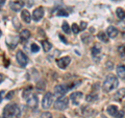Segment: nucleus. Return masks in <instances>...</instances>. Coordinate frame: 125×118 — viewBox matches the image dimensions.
Returning a JSON list of instances; mask_svg holds the SVG:
<instances>
[{
    "label": "nucleus",
    "mask_w": 125,
    "mask_h": 118,
    "mask_svg": "<svg viewBox=\"0 0 125 118\" xmlns=\"http://www.w3.org/2000/svg\"><path fill=\"white\" fill-rule=\"evenodd\" d=\"M70 89V87L66 85H57L55 88H54V95L56 97H62L65 96V94L68 92V90Z\"/></svg>",
    "instance_id": "nucleus-5"
},
{
    "label": "nucleus",
    "mask_w": 125,
    "mask_h": 118,
    "mask_svg": "<svg viewBox=\"0 0 125 118\" xmlns=\"http://www.w3.org/2000/svg\"><path fill=\"white\" fill-rule=\"evenodd\" d=\"M1 35H2V33H1V30H0V37H1Z\"/></svg>",
    "instance_id": "nucleus-38"
},
{
    "label": "nucleus",
    "mask_w": 125,
    "mask_h": 118,
    "mask_svg": "<svg viewBox=\"0 0 125 118\" xmlns=\"http://www.w3.org/2000/svg\"><path fill=\"white\" fill-rule=\"evenodd\" d=\"M97 38H98L100 41L104 42V43H107V42H108V39H109V38L107 37L106 33H103V31H100V33L97 35Z\"/></svg>",
    "instance_id": "nucleus-21"
},
{
    "label": "nucleus",
    "mask_w": 125,
    "mask_h": 118,
    "mask_svg": "<svg viewBox=\"0 0 125 118\" xmlns=\"http://www.w3.org/2000/svg\"><path fill=\"white\" fill-rule=\"evenodd\" d=\"M117 74L121 78H125V66L124 65H119L117 66Z\"/></svg>",
    "instance_id": "nucleus-17"
},
{
    "label": "nucleus",
    "mask_w": 125,
    "mask_h": 118,
    "mask_svg": "<svg viewBox=\"0 0 125 118\" xmlns=\"http://www.w3.org/2000/svg\"><path fill=\"white\" fill-rule=\"evenodd\" d=\"M16 59H17V62L19 63V65L21 67H25L27 64H28V58H27L26 54L23 51H18L17 54H16Z\"/></svg>",
    "instance_id": "nucleus-6"
},
{
    "label": "nucleus",
    "mask_w": 125,
    "mask_h": 118,
    "mask_svg": "<svg viewBox=\"0 0 125 118\" xmlns=\"http://www.w3.org/2000/svg\"><path fill=\"white\" fill-rule=\"evenodd\" d=\"M29 38H30V31H29V30L24 29V30L21 31V34H20V39H21L22 41H27Z\"/></svg>",
    "instance_id": "nucleus-19"
},
{
    "label": "nucleus",
    "mask_w": 125,
    "mask_h": 118,
    "mask_svg": "<svg viewBox=\"0 0 125 118\" xmlns=\"http://www.w3.org/2000/svg\"><path fill=\"white\" fill-rule=\"evenodd\" d=\"M30 49H31V51L32 52H39V50H40V47H39L36 43H32L30 46Z\"/></svg>",
    "instance_id": "nucleus-26"
},
{
    "label": "nucleus",
    "mask_w": 125,
    "mask_h": 118,
    "mask_svg": "<svg viewBox=\"0 0 125 118\" xmlns=\"http://www.w3.org/2000/svg\"><path fill=\"white\" fill-rule=\"evenodd\" d=\"M11 95H14V92H13V91H10V94L7 95V98H10Z\"/></svg>",
    "instance_id": "nucleus-37"
},
{
    "label": "nucleus",
    "mask_w": 125,
    "mask_h": 118,
    "mask_svg": "<svg viewBox=\"0 0 125 118\" xmlns=\"http://www.w3.org/2000/svg\"><path fill=\"white\" fill-rule=\"evenodd\" d=\"M81 112H83V115L84 117H90L93 114V110L90 108V107H83V110H81Z\"/></svg>",
    "instance_id": "nucleus-20"
},
{
    "label": "nucleus",
    "mask_w": 125,
    "mask_h": 118,
    "mask_svg": "<svg viewBox=\"0 0 125 118\" xmlns=\"http://www.w3.org/2000/svg\"><path fill=\"white\" fill-rule=\"evenodd\" d=\"M25 3L23 0H10V7L14 12H19L24 7Z\"/></svg>",
    "instance_id": "nucleus-7"
},
{
    "label": "nucleus",
    "mask_w": 125,
    "mask_h": 118,
    "mask_svg": "<svg viewBox=\"0 0 125 118\" xmlns=\"http://www.w3.org/2000/svg\"><path fill=\"white\" fill-rule=\"evenodd\" d=\"M4 3H5V0H0V10H1V7L4 5Z\"/></svg>",
    "instance_id": "nucleus-35"
},
{
    "label": "nucleus",
    "mask_w": 125,
    "mask_h": 118,
    "mask_svg": "<svg viewBox=\"0 0 125 118\" xmlns=\"http://www.w3.org/2000/svg\"><path fill=\"white\" fill-rule=\"evenodd\" d=\"M43 17H44V9H43L42 6L38 7V9H36V10L33 11V13H32V19L36 22L40 21Z\"/></svg>",
    "instance_id": "nucleus-9"
},
{
    "label": "nucleus",
    "mask_w": 125,
    "mask_h": 118,
    "mask_svg": "<svg viewBox=\"0 0 125 118\" xmlns=\"http://www.w3.org/2000/svg\"><path fill=\"white\" fill-rule=\"evenodd\" d=\"M62 30L65 31L66 34H70L71 33V27L69 26V24H68V22H64L62 23Z\"/></svg>",
    "instance_id": "nucleus-24"
},
{
    "label": "nucleus",
    "mask_w": 125,
    "mask_h": 118,
    "mask_svg": "<svg viewBox=\"0 0 125 118\" xmlns=\"http://www.w3.org/2000/svg\"><path fill=\"white\" fill-rule=\"evenodd\" d=\"M123 116H124V111H120V110H119L114 117L115 118H123Z\"/></svg>",
    "instance_id": "nucleus-29"
},
{
    "label": "nucleus",
    "mask_w": 125,
    "mask_h": 118,
    "mask_svg": "<svg viewBox=\"0 0 125 118\" xmlns=\"http://www.w3.org/2000/svg\"><path fill=\"white\" fill-rule=\"evenodd\" d=\"M42 46H43V49H44L45 52H48L49 50L52 48L51 43L48 42V41H43V42H42Z\"/></svg>",
    "instance_id": "nucleus-22"
},
{
    "label": "nucleus",
    "mask_w": 125,
    "mask_h": 118,
    "mask_svg": "<svg viewBox=\"0 0 125 118\" xmlns=\"http://www.w3.org/2000/svg\"><path fill=\"white\" fill-rule=\"evenodd\" d=\"M92 56L94 59H99L101 56V47L100 45L96 44L92 47Z\"/></svg>",
    "instance_id": "nucleus-14"
},
{
    "label": "nucleus",
    "mask_w": 125,
    "mask_h": 118,
    "mask_svg": "<svg viewBox=\"0 0 125 118\" xmlns=\"http://www.w3.org/2000/svg\"><path fill=\"white\" fill-rule=\"evenodd\" d=\"M118 34H119V30L117 29L115 26H108V27H107V29H106V35H107L108 38L114 39V38H116L117 36H118Z\"/></svg>",
    "instance_id": "nucleus-12"
},
{
    "label": "nucleus",
    "mask_w": 125,
    "mask_h": 118,
    "mask_svg": "<svg viewBox=\"0 0 125 118\" xmlns=\"http://www.w3.org/2000/svg\"><path fill=\"white\" fill-rule=\"evenodd\" d=\"M97 99H98V94L97 93H90L85 97V100L88 103H94V101H97Z\"/></svg>",
    "instance_id": "nucleus-18"
},
{
    "label": "nucleus",
    "mask_w": 125,
    "mask_h": 118,
    "mask_svg": "<svg viewBox=\"0 0 125 118\" xmlns=\"http://www.w3.org/2000/svg\"><path fill=\"white\" fill-rule=\"evenodd\" d=\"M119 53H120V56L122 57L123 59H125V46L119 47Z\"/></svg>",
    "instance_id": "nucleus-28"
},
{
    "label": "nucleus",
    "mask_w": 125,
    "mask_h": 118,
    "mask_svg": "<svg viewBox=\"0 0 125 118\" xmlns=\"http://www.w3.org/2000/svg\"><path fill=\"white\" fill-rule=\"evenodd\" d=\"M68 106H69V99L67 97H65V96L57 98L56 101L54 103V108H55L56 110H58V111L66 110L68 108Z\"/></svg>",
    "instance_id": "nucleus-3"
},
{
    "label": "nucleus",
    "mask_w": 125,
    "mask_h": 118,
    "mask_svg": "<svg viewBox=\"0 0 125 118\" xmlns=\"http://www.w3.org/2000/svg\"><path fill=\"white\" fill-rule=\"evenodd\" d=\"M116 14L118 16V18L121 19V20L125 19V11L123 9H121V7H118V9L116 10Z\"/></svg>",
    "instance_id": "nucleus-23"
},
{
    "label": "nucleus",
    "mask_w": 125,
    "mask_h": 118,
    "mask_svg": "<svg viewBox=\"0 0 125 118\" xmlns=\"http://www.w3.org/2000/svg\"><path fill=\"white\" fill-rule=\"evenodd\" d=\"M119 85V80L118 77L114 74H108L106 76V78L104 80L103 82V85H102V90L105 93H108L115 90Z\"/></svg>",
    "instance_id": "nucleus-2"
},
{
    "label": "nucleus",
    "mask_w": 125,
    "mask_h": 118,
    "mask_svg": "<svg viewBox=\"0 0 125 118\" xmlns=\"http://www.w3.org/2000/svg\"><path fill=\"white\" fill-rule=\"evenodd\" d=\"M4 94H5L4 91H0V103L2 101V98H3V96H4Z\"/></svg>",
    "instance_id": "nucleus-33"
},
{
    "label": "nucleus",
    "mask_w": 125,
    "mask_h": 118,
    "mask_svg": "<svg viewBox=\"0 0 125 118\" xmlns=\"http://www.w3.org/2000/svg\"><path fill=\"white\" fill-rule=\"evenodd\" d=\"M31 94V92H30V89H26L25 91H24V93H23V97L25 98V99H27V97H28L29 95Z\"/></svg>",
    "instance_id": "nucleus-30"
},
{
    "label": "nucleus",
    "mask_w": 125,
    "mask_h": 118,
    "mask_svg": "<svg viewBox=\"0 0 125 118\" xmlns=\"http://www.w3.org/2000/svg\"><path fill=\"white\" fill-rule=\"evenodd\" d=\"M21 18H22V20L24 21L25 23H30V21H31V15H30V13L27 10H23L22 12H21Z\"/></svg>",
    "instance_id": "nucleus-15"
},
{
    "label": "nucleus",
    "mask_w": 125,
    "mask_h": 118,
    "mask_svg": "<svg viewBox=\"0 0 125 118\" xmlns=\"http://www.w3.org/2000/svg\"><path fill=\"white\" fill-rule=\"evenodd\" d=\"M60 39H61L62 41H64V42L66 43V44H68V42H67V40H66V38H65L64 36H62V35H60Z\"/></svg>",
    "instance_id": "nucleus-34"
},
{
    "label": "nucleus",
    "mask_w": 125,
    "mask_h": 118,
    "mask_svg": "<svg viewBox=\"0 0 125 118\" xmlns=\"http://www.w3.org/2000/svg\"><path fill=\"white\" fill-rule=\"evenodd\" d=\"M87 22H81V24H80V27H79V28H80V30H84L85 29V27H87Z\"/></svg>",
    "instance_id": "nucleus-32"
},
{
    "label": "nucleus",
    "mask_w": 125,
    "mask_h": 118,
    "mask_svg": "<svg viewBox=\"0 0 125 118\" xmlns=\"http://www.w3.org/2000/svg\"><path fill=\"white\" fill-rule=\"evenodd\" d=\"M70 62H71V59H70L69 57H62L61 59H58V60H56V64H57V66L60 67V68L65 69L66 67L69 66Z\"/></svg>",
    "instance_id": "nucleus-10"
},
{
    "label": "nucleus",
    "mask_w": 125,
    "mask_h": 118,
    "mask_svg": "<svg viewBox=\"0 0 125 118\" xmlns=\"http://www.w3.org/2000/svg\"><path fill=\"white\" fill-rule=\"evenodd\" d=\"M106 111H107V113H108L111 116H115L116 114H117V112L119 111V110H118V107H117V106H115V105H111V106H108V107H107Z\"/></svg>",
    "instance_id": "nucleus-16"
},
{
    "label": "nucleus",
    "mask_w": 125,
    "mask_h": 118,
    "mask_svg": "<svg viewBox=\"0 0 125 118\" xmlns=\"http://www.w3.org/2000/svg\"><path fill=\"white\" fill-rule=\"evenodd\" d=\"M61 118H67V117H65V116H62V117H61Z\"/></svg>",
    "instance_id": "nucleus-39"
},
{
    "label": "nucleus",
    "mask_w": 125,
    "mask_h": 118,
    "mask_svg": "<svg viewBox=\"0 0 125 118\" xmlns=\"http://www.w3.org/2000/svg\"><path fill=\"white\" fill-rule=\"evenodd\" d=\"M68 12H66L65 10H60L57 12V16H68Z\"/></svg>",
    "instance_id": "nucleus-31"
},
{
    "label": "nucleus",
    "mask_w": 125,
    "mask_h": 118,
    "mask_svg": "<svg viewBox=\"0 0 125 118\" xmlns=\"http://www.w3.org/2000/svg\"><path fill=\"white\" fill-rule=\"evenodd\" d=\"M52 104H53V94L51 92H46L42 100L43 109H49L52 106Z\"/></svg>",
    "instance_id": "nucleus-4"
},
{
    "label": "nucleus",
    "mask_w": 125,
    "mask_h": 118,
    "mask_svg": "<svg viewBox=\"0 0 125 118\" xmlns=\"http://www.w3.org/2000/svg\"><path fill=\"white\" fill-rule=\"evenodd\" d=\"M3 81H4V76H3V74L0 73V84H1Z\"/></svg>",
    "instance_id": "nucleus-36"
},
{
    "label": "nucleus",
    "mask_w": 125,
    "mask_h": 118,
    "mask_svg": "<svg viewBox=\"0 0 125 118\" xmlns=\"http://www.w3.org/2000/svg\"><path fill=\"white\" fill-rule=\"evenodd\" d=\"M20 115L21 110L17 104H9L3 109V118H19Z\"/></svg>",
    "instance_id": "nucleus-1"
},
{
    "label": "nucleus",
    "mask_w": 125,
    "mask_h": 118,
    "mask_svg": "<svg viewBox=\"0 0 125 118\" xmlns=\"http://www.w3.org/2000/svg\"><path fill=\"white\" fill-rule=\"evenodd\" d=\"M125 97V88H121L120 90H118L115 94H114V100L116 101H121Z\"/></svg>",
    "instance_id": "nucleus-13"
},
{
    "label": "nucleus",
    "mask_w": 125,
    "mask_h": 118,
    "mask_svg": "<svg viewBox=\"0 0 125 118\" xmlns=\"http://www.w3.org/2000/svg\"><path fill=\"white\" fill-rule=\"evenodd\" d=\"M71 30L73 31V34H78L80 31V28L76 23H74V24H72V26H71Z\"/></svg>",
    "instance_id": "nucleus-25"
},
{
    "label": "nucleus",
    "mask_w": 125,
    "mask_h": 118,
    "mask_svg": "<svg viewBox=\"0 0 125 118\" xmlns=\"http://www.w3.org/2000/svg\"><path fill=\"white\" fill-rule=\"evenodd\" d=\"M83 92H74L71 94V96H70V100L72 101L73 105L77 106V105H79V101L81 98H83Z\"/></svg>",
    "instance_id": "nucleus-11"
},
{
    "label": "nucleus",
    "mask_w": 125,
    "mask_h": 118,
    "mask_svg": "<svg viewBox=\"0 0 125 118\" xmlns=\"http://www.w3.org/2000/svg\"><path fill=\"white\" fill-rule=\"evenodd\" d=\"M26 100H27V106H28L29 108H31V109H37L38 105H39V98H38V96L36 95V94L31 93L30 95L27 97Z\"/></svg>",
    "instance_id": "nucleus-8"
},
{
    "label": "nucleus",
    "mask_w": 125,
    "mask_h": 118,
    "mask_svg": "<svg viewBox=\"0 0 125 118\" xmlns=\"http://www.w3.org/2000/svg\"><path fill=\"white\" fill-rule=\"evenodd\" d=\"M41 118H53V116H52V114L50 113V112H43L42 114H41Z\"/></svg>",
    "instance_id": "nucleus-27"
}]
</instances>
